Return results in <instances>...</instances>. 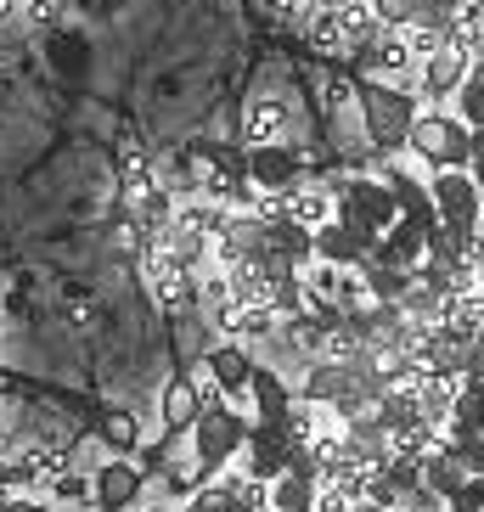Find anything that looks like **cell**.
I'll use <instances>...</instances> for the list:
<instances>
[{"instance_id": "cell-15", "label": "cell", "mask_w": 484, "mask_h": 512, "mask_svg": "<svg viewBox=\"0 0 484 512\" xmlns=\"http://www.w3.org/2000/svg\"><path fill=\"white\" fill-rule=\"evenodd\" d=\"M242 451H248V479L276 484L282 473H288V434H282V428H265V422H254Z\"/></svg>"}, {"instance_id": "cell-23", "label": "cell", "mask_w": 484, "mask_h": 512, "mask_svg": "<svg viewBox=\"0 0 484 512\" xmlns=\"http://www.w3.org/2000/svg\"><path fill=\"white\" fill-rule=\"evenodd\" d=\"M197 422V389H192V377H175L164 389V428L169 434H186Z\"/></svg>"}, {"instance_id": "cell-28", "label": "cell", "mask_w": 484, "mask_h": 512, "mask_svg": "<svg viewBox=\"0 0 484 512\" xmlns=\"http://www.w3.org/2000/svg\"><path fill=\"white\" fill-rule=\"evenodd\" d=\"M451 113H456L462 124H468V130H473V124H484V79H473V74H468V85H462V91L451 96Z\"/></svg>"}, {"instance_id": "cell-3", "label": "cell", "mask_w": 484, "mask_h": 512, "mask_svg": "<svg viewBox=\"0 0 484 512\" xmlns=\"http://www.w3.org/2000/svg\"><path fill=\"white\" fill-rule=\"evenodd\" d=\"M411 158H423L428 175L434 169H468L473 147H468V124L456 119L451 107H423L417 124H411V141H406Z\"/></svg>"}, {"instance_id": "cell-6", "label": "cell", "mask_w": 484, "mask_h": 512, "mask_svg": "<svg viewBox=\"0 0 484 512\" xmlns=\"http://www.w3.org/2000/svg\"><path fill=\"white\" fill-rule=\"evenodd\" d=\"M299 181H310L304 152L293 141H271V147H248V186L271 197H288Z\"/></svg>"}, {"instance_id": "cell-27", "label": "cell", "mask_w": 484, "mask_h": 512, "mask_svg": "<svg viewBox=\"0 0 484 512\" xmlns=\"http://www.w3.org/2000/svg\"><path fill=\"white\" fill-rule=\"evenodd\" d=\"M186 512H242V501H237V484L231 479H220V484H203L192 501H186Z\"/></svg>"}, {"instance_id": "cell-37", "label": "cell", "mask_w": 484, "mask_h": 512, "mask_svg": "<svg viewBox=\"0 0 484 512\" xmlns=\"http://www.w3.org/2000/svg\"><path fill=\"white\" fill-rule=\"evenodd\" d=\"M0 512H40V507H29V501H6Z\"/></svg>"}, {"instance_id": "cell-35", "label": "cell", "mask_w": 484, "mask_h": 512, "mask_svg": "<svg viewBox=\"0 0 484 512\" xmlns=\"http://www.w3.org/2000/svg\"><path fill=\"white\" fill-rule=\"evenodd\" d=\"M57 6H62V0H17V17H29V23H51Z\"/></svg>"}, {"instance_id": "cell-30", "label": "cell", "mask_w": 484, "mask_h": 512, "mask_svg": "<svg viewBox=\"0 0 484 512\" xmlns=\"http://www.w3.org/2000/svg\"><path fill=\"white\" fill-rule=\"evenodd\" d=\"M417 6H423V0H372L378 23H389V29H406L411 17H417Z\"/></svg>"}, {"instance_id": "cell-4", "label": "cell", "mask_w": 484, "mask_h": 512, "mask_svg": "<svg viewBox=\"0 0 484 512\" xmlns=\"http://www.w3.org/2000/svg\"><path fill=\"white\" fill-rule=\"evenodd\" d=\"M141 282H147L152 304H164V310L197 304V265L186 254H175L169 231H158V237L147 242V254H141Z\"/></svg>"}, {"instance_id": "cell-20", "label": "cell", "mask_w": 484, "mask_h": 512, "mask_svg": "<svg viewBox=\"0 0 484 512\" xmlns=\"http://www.w3.org/2000/svg\"><path fill=\"white\" fill-rule=\"evenodd\" d=\"M344 445L361 456V462H372V467L389 462V428H383L372 411H366V417H355V422H344Z\"/></svg>"}, {"instance_id": "cell-25", "label": "cell", "mask_w": 484, "mask_h": 512, "mask_svg": "<svg viewBox=\"0 0 484 512\" xmlns=\"http://www.w3.org/2000/svg\"><path fill=\"white\" fill-rule=\"evenodd\" d=\"M366 287H372V299L378 304H400L406 299V287L417 282V271H389V265H361Z\"/></svg>"}, {"instance_id": "cell-36", "label": "cell", "mask_w": 484, "mask_h": 512, "mask_svg": "<svg viewBox=\"0 0 484 512\" xmlns=\"http://www.w3.org/2000/svg\"><path fill=\"white\" fill-rule=\"evenodd\" d=\"M468 175H473V186H479V192H484V152H479V158H473V164H468Z\"/></svg>"}, {"instance_id": "cell-14", "label": "cell", "mask_w": 484, "mask_h": 512, "mask_svg": "<svg viewBox=\"0 0 484 512\" xmlns=\"http://www.w3.org/2000/svg\"><path fill=\"white\" fill-rule=\"evenodd\" d=\"M293 107L282 96H254L248 113H242V147H271V141H288Z\"/></svg>"}, {"instance_id": "cell-5", "label": "cell", "mask_w": 484, "mask_h": 512, "mask_svg": "<svg viewBox=\"0 0 484 512\" xmlns=\"http://www.w3.org/2000/svg\"><path fill=\"white\" fill-rule=\"evenodd\" d=\"M248 428H254V422L242 417L237 406L197 411V422H192V434H197V473H203V479H214V473H220V467H226L242 445H248Z\"/></svg>"}, {"instance_id": "cell-2", "label": "cell", "mask_w": 484, "mask_h": 512, "mask_svg": "<svg viewBox=\"0 0 484 512\" xmlns=\"http://www.w3.org/2000/svg\"><path fill=\"white\" fill-rule=\"evenodd\" d=\"M428 197L439 209V231L451 237V248L468 259L473 237H479V214H484V192L473 186L468 169H434L428 175Z\"/></svg>"}, {"instance_id": "cell-10", "label": "cell", "mask_w": 484, "mask_h": 512, "mask_svg": "<svg viewBox=\"0 0 484 512\" xmlns=\"http://www.w3.org/2000/svg\"><path fill=\"white\" fill-rule=\"evenodd\" d=\"M378 175H383V186L394 192V203H400V214H406V220H417L423 231L439 226V209H434V197H428V181H417V175H411L406 164H394V158H383Z\"/></svg>"}, {"instance_id": "cell-9", "label": "cell", "mask_w": 484, "mask_h": 512, "mask_svg": "<svg viewBox=\"0 0 484 512\" xmlns=\"http://www.w3.org/2000/svg\"><path fill=\"white\" fill-rule=\"evenodd\" d=\"M468 85V57H456L451 46L417 62V102L423 107H451V96Z\"/></svg>"}, {"instance_id": "cell-38", "label": "cell", "mask_w": 484, "mask_h": 512, "mask_svg": "<svg viewBox=\"0 0 484 512\" xmlns=\"http://www.w3.org/2000/svg\"><path fill=\"white\" fill-rule=\"evenodd\" d=\"M468 74H473V79H484V57H479V62H473V68H468Z\"/></svg>"}, {"instance_id": "cell-34", "label": "cell", "mask_w": 484, "mask_h": 512, "mask_svg": "<svg viewBox=\"0 0 484 512\" xmlns=\"http://www.w3.org/2000/svg\"><path fill=\"white\" fill-rule=\"evenodd\" d=\"M451 512H484V479L468 473V484H462V496L451 501Z\"/></svg>"}, {"instance_id": "cell-13", "label": "cell", "mask_w": 484, "mask_h": 512, "mask_svg": "<svg viewBox=\"0 0 484 512\" xmlns=\"http://www.w3.org/2000/svg\"><path fill=\"white\" fill-rule=\"evenodd\" d=\"M141 496V473L130 462H102L91 479V507L96 512H130Z\"/></svg>"}, {"instance_id": "cell-26", "label": "cell", "mask_w": 484, "mask_h": 512, "mask_svg": "<svg viewBox=\"0 0 484 512\" xmlns=\"http://www.w3.org/2000/svg\"><path fill=\"white\" fill-rule=\"evenodd\" d=\"M383 237L394 242V254L406 259V265H423V259H428V231L417 226V220H406V214H400V220L383 231Z\"/></svg>"}, {"instance_id": "cell-8", "label": "cell", "mask_w": 484, "mask_h": 512, "mask_svg": "<svg viewBox=\"0 0 484 512\" xmlns=\"http://www.w3.org/2000/svg\"><path fill=\"white\" fill-rule=\"evenodd\" d=\"M333 197L338 203H349L355 214H366L378 231H389L394 220H400V203H394V192L383 186V175H333Z\"/></svg>"}, {"instance_id": "cell-31", "label": "cell", "mask_w": 484, "mask_h": 512, "mask_svg": "<svg viewBox=\"0 0 484 512\" xmlns=\"http://www.w3.org/2000/svg\"><path fill=\"white\" fill-rule=\"evenodd\" d=\"M456 445V456H462V467H468L473 479H484V434H473V439H451Z\"/></svg>"}, {"instance_id": "cell-17", "label": "cell", "mask_w": 484, "mask_h": 512, "mask_svg": "<svg viewBox=\"0 0 484 512\" xmlns=\"http://www.w3.org/2000/svg\"><path fill=\"white\" fill-rule=\"evenodd\" d=\"M209 321L220 327V338H226V344H242V349L276 338V327H282L271 310H248V304H226V310H214Z\"/></svg>"}, {"instance_id": "cell-39", "label": "cell", "mask_w": 484, "mask_h": 512, "mask_svg": "<svg viewBox=\"0 0 484 512\" xmlns=\"http://www.w3.org/2000/svg\"><path fill=\"white\" fill-rule=\"evenodd\" d=\"M152 512H164V507H152Z\"/></svg>"}, {"instance_id": "cell-24", "label": "cell", "mask_w": 484, "mask_h": 512, "mask_svg": "<svg viewBox=\"0 0 484 512\" xmlns=\"http://www.w3.org/2000/svg\"><path fill=\"white\" fill-rule=\"evenodd\" d=\"M271 507H276V512H310V507H316V479L282 473V479L271 484Z\"/></svg>"}, {"instance_id": "cell-33", "label": "cell", "mask_w": 484, "mask_h": 512, "mask_svg": "<svg viewBox=\"0 0 484 512\" xmlns=\"http://www.w3.org/2000/svg\"><path fill=\"white\" fill-rule=\"evenodd\" d=\"M62 316H68V327H79V332H85V327H96V304L85 299V293H79V299H68V304H62Z\"/></svg>"}, {"instance_id": "cell-7", "label": "cell", "mask_w": 484, "mask_h": 512, "mask_svg": "<svg viewBox=\"0 0 484 512\" xmlns=\"http://www.w3.org/2000/svg\"><path fill=\"white\" fill-rule=\"evenodd\" d=\"M349 62H355V74L361 79H417V57H411L406 46V29H383L378 40H366V46L349 51Z\"/></svg>"}, {"instance_id": "cell-1", "label": "cell", "mask_w": 484, "mask_h": 512, "mask_svg": "<svg viewBox=\"0 0 484 512\" xmlns=\"http://www.w3.org/2000/svg\"><path fill=\"white\" fill-rule=\"evenodd\" d=\"M355 107H361V130L378 147V158H400L411 141V124L423 113L411 85H389V79H355Z\"/></svg>"}, {"instance_id": "cell-12", "label": "cell", "mask_w": 484, "mask_h": 512, "mask_svg": "<svg viewBox=\"0 0 484 512\" xmlns=\"http://www.w3.org/2000/svg\"><path fill=\"white\" fill-rule=\"evenodd\" d=\"M203 372L220 383V394H226V400H248V383H254V355H248L242 344H226V338H220V344L203 355Z\"/></svg>"}, {"instance_id": "cell-22", "label": "cell", "mask_w": 484, "mask_h": 512, "mask_svg": "<svg viewBox=\"0 0 484 512\" xmlns=\"http://www.w3.org/2000/svg\"><path fill=\"white\" fill-rule=\"evenodd\" d=\"M304 40H310L316 57H349V40H344V29H338V17L327 12V6L304 17Z\"/></svg>"}, {"instance_id": "cell-18", "label": "cell", "mask_w": 484, "mask_h": 512, "mask_svg": "<svg viewBox=\"0 0 484 512\" xmlns=\"http://www.w3.org/2000/svg\"><path fill=\"white\" fill-rule=\"evenodd\" d=\"M248 400L259 406V422L265 428H282L288 422V406L299 400V394H288V383L276 372H265V366H254V383H248Z\"/></svg>"}, {"instance_id": "cell-19", "label": "cell", "mask_w": 484, "mask_h": 512, "mask_svg": "<svg viewBox=\"0 0 484 512\" xmlns=\"http://www.w3.org/2000/svg\"><path fill=\"white\" fill-rule=\"evenodd\" d=\"M316 259H321V265H344V271H361V259H366V242L355 237L349 226H338V220H327V226L316 231Z\"/></svg>"}, {"instance_id": "cell-29", "label": "cell", "mask_w": 484, "mask_h": 512, "mask_svg": "<svg viewBox=\"0 0 484 512\" xmlns=\"http://www.w3.org/2000/svg\"><path fill=\"white\" fill-rule=\"evenodd\" d=\"M102 439L113 445V451H136V417L113 406V411L102 417Z\"/></svg>"}, {"instance_id": "cell-32", "label": "cell", "mask_w": 484, "mask_h": 512, "mask_svg": "<svg viewBox=\"0 0 484 512\" xmlns=\"http://www.w3.org/2000/svg\"><path fill=\"white\" fill-rule=\"evenodd\" d=\"M406 46H411V57L423 62V57H434V51H445V34H428V29H406Z\"/></svg>"}, {"instance_id": "cell-11", "label": "cell", "mask_w": 484, "mask_h": 512, "mask_svg": "<svg viewBox=\"0 0 484 512\" xmlns=\"http://www.w3.org/2000/svg\"><path fill=\"white\" fill-rule=\"evenodd\" d=\"M265 265H288V271L316 265V231L293 226L288 214L282 220H265Z\"/></svg>"}, {"instance_id": "cell-21", "label": "cell", "mask_w": 484, "mask_h": 512, "mask_svg": "<svg viewBox=\"0 0 484 512\" xmlns=\"http://www.w3.org/2000/svg\"><path fill=\"white\" fill-rule=\"evenodd\" d=\"M333 17H338V29H344V40H349V51L355 46H366V40H378L389 23H378V12H372V0H344V6H333Z\"/></svg>"}, {"instance_id": "cell-16", "label": "cell", "mask_w": 484, "mask_h": 512, "mask_svg": "<svg viewBox=\"0 0 484 512\" xmlns=\"http://www.w3.org/2000/svg\"><path fill=\"white\" fill-rule=\"evenodd\" d=\"M282 214H288L293 226H304V231H321L338 214V197H333L327 181H299L288 197H282Z\"/></svg>"}]
</instances>
